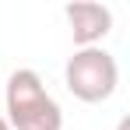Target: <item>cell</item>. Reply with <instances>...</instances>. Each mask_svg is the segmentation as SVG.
<instances>
[{"instance_id":"5","label":"cell","mask_w":130,"mask_h":130,"mask_svg":"<svg viewBox=\"0 0 130 130\" xmlns=\"http://www.w3.org/2000/svg\"><path fill=\"white\" fill-rule=\"evenodd\" d=\"M127 127H130V123H127V120H123V123H120V130H127Z\"/></svg>"},{"instance_id":"2","label":"cell","mask_w":130,"mask_h":130,"mask_svg":"<svg viewBox=\"0 0 130 130\" xmlns=\"http://www.w3.org/2000/svg\"><path fill=\"white\" fill-rule=\"evenodd\" d=\"M63 81H67V91H70L74 99L88 102V106L106 102V99H112V91H116V85H120V67H116V56L106 53L102 46L77 49V53L67 60Z\"/></svg>"},{"instance_id":"1","label":"cell","mask_w":130,"mask_h":130,"mask_svg":"<svg viewBox=\"0 0 130 130\" xmlns=\"http://www.w3.org/2000/svg\"><path fill=\"white\" fill-rule=\"evenodd\" d=\"M4 102H7V127L11 130H60L63 127V112L56 106V99L46 91L42 77L35 70H14L4 88Z\"/></svg>"},{"instance_id":"4","label":"cell","mask_w":130,"mask_h":130,"mask_svg":"<svg viewBox=\"0 0 130 130\" xmlns=\"http://www.w3.org/2000/svg\"><path fill=\"white\" fill-rule=\"evenodd\" d=\"M0 130H11V127H7V120H4V116H0Z\"/></svg>"},{"instance_id":"3","label":"cell","mask_w":130,"mask_h":130,"mask_svg":"<svg viewBox=\"0 0 130 130\" xmlns=\"http://www.w3.org/2000/svg\"><path fill=\"white\" fill-rule=\"evenodd\" d=\"M67 21H70V35L77 49L99 46L112 28V11L102 4H67Z\"/></svg>"}]
</instances>
